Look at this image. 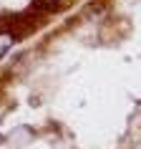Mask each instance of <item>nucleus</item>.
<instances>
[{
	"label": "nucleus",
	"instance_id": "2",
	"mask_svg": "<svg viewBox=\"0 0 141 149\" xmlns=\"http://www.w3.org/2000/svg\"><path fill=\"white\" fill-rule=\"evenodd\" d=\"M43 5H55V3H61V0H40Z\"/></svg>",
	"mask_w": 141,
	"mask_h": 149
},
{
	"label": "nucleus",
	"instance_id": "1",
	"mask_svg": "<svg viewBox=\"0 0 141 149\" xmlns=\"http://www.w3.org/2000/svg\"><path fill=\"white\" fill-rule=\"evenodd\" d=\"M10 46H13V36L5 33V31H0V58L10 51Z\"/></svg>",
	"mask_w": 141,
	"mask_h": 149
}]
</instances>
